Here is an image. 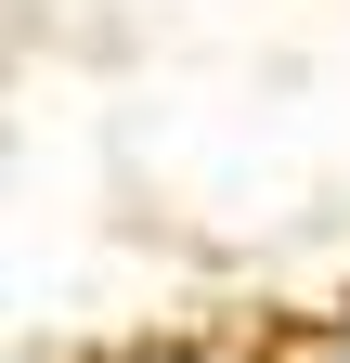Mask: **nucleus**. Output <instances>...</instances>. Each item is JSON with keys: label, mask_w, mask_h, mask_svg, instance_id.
I'll use <instances>...</instances> for the list:
<instances>
[{"label": "nucleus", "mask_w": 350, "mask_h": 363, "mask_svg": "<svg viewBox=\"0 0 350 363\" xmlns=\"http://www.w3.org/2000/svg\"><path fill=\"white\" fill-rule=\"evenodd\" d=\"M324 325H337V337H350V286H337V311H324Z\"/></svg>", "instance_id": "obj_3"}, {"label": "nucleus", "mask_w": 350, "mask_h": 363, "mask_svg": "<svg viewBox=\"0 0 350 363\" xmlns=\"http://www.w3.org/2000/svg\"><path fill=\"white\" fill-rule=\"evenodd\" d=\"M13 363H26V350H13Z\"/></svg>", "instance_id": "obj_4"}, {"label": "nucleus", "mask_w": 350, "mask_h": 363, "mask_svg": "<svg viewBox=\"0 0 350 363\" xmlns=\"http://www.w3.org/2000/svg\"><path fill=\"white\" fill-rule=\"evenodd\" d=\"M104 363H259V350H234V337H130Z\"/></svg>", "instance_id": "obj_1"}, {"label": "nucleus", "mask_w": 350, "mask_h": 363, "mask_svg": "<svg viewBox=\"0 0 350 363\" xmlns=\"http://www.w3.org/2000/svg\"><path fill=\"white\" fill-rule=\"evenodd\" d=\"M286 363H350V337H337V325H312V337H298Z\"/></svg>", "instance_id": "obj_2"}]
</instances>
